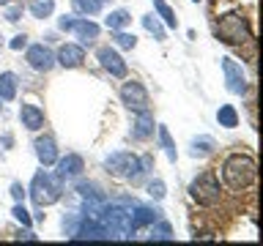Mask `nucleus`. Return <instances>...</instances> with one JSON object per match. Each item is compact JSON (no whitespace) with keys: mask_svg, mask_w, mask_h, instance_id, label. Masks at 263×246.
Masks as SVG:
<instances>
[{"mask_svg":"<svg viewBox=\"0 0 263 246\" xmlns=\"http://www.w3.org/2000/svg\"><path fill=\"white\" fill-rule=\"evenodd\" d=\"M11 197H14L16 202L25 200V189H22V183H11Z\"/></svg>","mask_w":263,"mask_h":246,"instance_id":"obj_32","label":"nucleus"},{"mask_svg":"<svg viewBox=\"0 0 263 246\" xmlns=\"http://www.w3.org/2000/svg\"><path fill=\"white\" fill-rule=\"evenodd\" d=\"M217 36H219V41H225V44H247V41L252 38V30H250V25H247V19L241 14L230 11L225 16H219Z\"/></svg>","mask_w":263,"mask_h":246,"instance_id":"obj_4","label":"nucleus"},{"mask_svg":"<svg viewBox=\"0 0 263 246\" xmlns=\"http://www.w3.org/2000/svg\"><path fill=\"white\" fill-rule=\"evenodd\" d=\"M33 148H36V156H39V161L44 164V167H52V164L58 161V145L49 134L39 137L36 142H33Z\"/></svg>","mask_w":263,"mask_h":246,"instance_id":"obj_14","label":"nucleus"},{"mask_svg":"<svg viewBox=\"0 0 263 246\" xmlns=\"http://www.w3.org/2000/svg\"><path fill=\"white\" fill-rule=\"evenodd\" d=\"M151 241H173V227L167 221H154L151 224Z\"/></svg>","mask_w":263,"mask_h":246,"instance_id":"obj_27","label":"nucleus"},{"mask_svg":"<svg viewBox=\"0 0 263 246\" xmlns=\"http://www.w3.org/2000/svg\"><path fill=\"white\" fill-rule=\"evenodd\" d=\"M20 16H22V8H20V6H8V8H6V19H8V22H16Z\"/></svg>","mask_w":263,"mask_h":246,"instance_id":"obj_31","label":"nucleus"},{"mask_svg":"<svg viewBox=\"0 0 263 246\" xmlns=\"http://www.w3.org/2000/svg\"><path fill=\"white\" fill-rule=\"evenodd\" d=\"M143 28L151 33V36L156 41H164V28H162V22H159V16H154V14H145L143 16Z\"/></svg>","mask_w":263,"mask_h":246,"instance_id":"obj_26","label":"nucleus"},{"mask_svg":"<svg viewBox=\"0 0 263 246\" xmlns=\"http://www.w3.org/2000/svg\"><path fill=\"white\" fill-rule=\"evenodd\" d=\"M6 3H8V0H0V6H6Z\"/></svg>","mask_w":263,"mask_h":246,"instance_id":"obj_34","label":"nucleus"},{"mask_svg":"<svg viewBox=\"0 0 263 246\" xmlns=\"http://www.w3.org/2000/svg\"><path fill=\"white\" fill-rule=\"evenodd\" d=\"M222 74H225V85L230 93L244 96L250 90V82H247V74L241 69V63H236L233 57H222Z\"/></svg>","mask_w":263,"mask_h":246,"instance_id":"obj_9","label":"nucleus"},{"mask_svg":"<svg viewBox=\"0 0 263 246\" xmlns=\"http://www.w3.org/2000/svg\"><path fill=\"white\" fill-rule=\"evenodd\" d=\"M20 120L28 131H39L44 126V112H41L36 104H22L20 107Z\"/></svg>","mask_w":263,"mask_h":246,"instance_id":"obj_16","label":"nucleus"},{"mask_svg":"<svg viewBox=\"0 0 263 246\" xmlns=\"http://www.w3.org/2000/svg\"><path fill=\"white\" fill-rule=\"evenodd\" d=\"M154 129H156V123H154V115L151 112H137V120L132 123V137L135 139H148V137H154Z\"/></svg>","mask_w":263,"mask_h":246,"instance_id":"obj_15","label":"nucleus"},{"mask_svg":"<svg viewBox=\"0 0 263 246\" xmlns=\"http://www.w3.org/2000/svg\"><path fill=\"white\" fill-rule=\"evenodd\" d=\"M214 148H217V142H214V137H195L192 145H189V156L192 159H209V156L214 153Z\"/></svg>","mask_w":263,"mask_h":246,"instance_id":"obj_18","label":"nucleus"},{"mask_svg":"<svg viewBox=\"0 0 263 246\" xmlns=\"http://www.w3.org/2000/svg\"><path fill=\"white\" fill-rule=\"evenodd\" d=\"M129 22H132V14L126 11V8H115V11H110V14H107V19H104V25L110 30H123Z\"/></svg>","mask_w":263,"mask_h":246,"instance_id":"obj_20","label":"nucleus"},{"mask_svg":"<svg viewBox=\"0 0 263 246\" xmlns=\"http://www.w3.org/2000/svg\"><path fill=\"white\" fill-rule=\"evenodd\" d=\"M85 60V47L82 44H63L55 55V63H61L63 69H77Z\"/></svg>","mask_w":263,"mask_h":246,"instance_id":"obj_13","label":"nucleus"},{"mask_svg":"<svg viewBox=\"0 0 263 246\" xmlns=\"http://www.w3.org/2000/svg\"><path fill=\"white\" fill-rule=\"evenodd\" d=\"M156 131H159V142H162V148H164V153H167V159L176 161V159H178V151H176V142H173L167 126H156Z\"/></svg>","mask_w":263,"mask_h":246,"instance_id":"obj_25","label":"nucleus"},{"mask_svg":"<svg viewBox=\"0 0 263 246\" xmlns=\"http://www.w3.org/2000/svg\"><path fill=\"white\" fill-rule=\"evenodd\" d=\"M58 28L74 33V36L80 38L82 47H85V44L90 47V44L99 38V25L90 22V19H85V16H63V19L58 22Z\"/></svg>","mask_w":263,"mask_h":246,"instance_id":"obj_6","label":"nucleus"},{"mask_svg":"<svg viewBox=\"0 0 263 246\" xmlns=\"http://www.w3.org/2000/svg\"><path fill=\"white\" fill-rule=\"evenodd\" d=\"M104 170L115 178H123V180H137L140 175L145 172V159L129 153V151H115L104 159Z\"/></svg>","mask_w":263,"mask_h":246,"instance_id":"obj_3","label":"nucleus"},{"mask_svg":"<svg viewBox=\"0 0 263 246\" xmlns=\"http://www.w3.org/2000/svg\"><path fill=\"white\" fill-rule=\"evenodd\" d=\"M192 3H200V0H192Z\"/></svg>","mask_w":263,"mask_h":246,"instance_id":"obj_36","label":"nucleus"},{"mask_svg":"<svg viewBox=\"0 0 263 246\" xmlns=\"http://www.w3.org/2000/svg\"><path fill=\"white\" fill-rule=\"evenodd\" d=\"M217 120H219V126H225V129H236V126H238V112H236V107L222 104L219 110H217Z\"/></svg>","mask_w":263,"mask_h":246,"instance_id":"obj_22","label":"nucleus"},{"mask_svg":"<svg viewBox=\"0 0 263 246\" xmlns=\"http://www.w3.org/2000/svg\"><path fill=\"white\" fill-rule=\"evenodd\" d=\"M55 11V0H30V14L36 19H47Z\"/></svg>","mask_w":263,"mask_h":246,"instance_id":"obj_24","label":"nucleus"},{"mask_svg":"<svg viewBox=\"0 0 263 246\" xmlns=\"http://www.w3.org/2000/svg\"><path fill=\"white\" fill-rule=\"evenodd\" d=\"M159 219V211L148 208V205H132V227L140 230L145 224H154V221Z\"/></svg>","mask_w":263,"mask_h":246,"instance_id":"obj_17","label":"nucleus"},{"mask_svg":"<svg viewBox=\"0 0 263 246\" xmlns=\"http://www.w3.org/2000/svg\"><path fill=\"white\" fill-rule=\"evenodd\" d=\"M0 98L3 101H14L16 98V74H11V71L0 74Z\"/></svg>","mask_w":263,"mask_h":246,"instance_id":"obj_19","label":"nucleus"},{"mask_svg":"<svg viewBox=\"0 0 263 246\" xmlns=\"http://www.w3.org/2000/svg\"><path fill=\"white\" fill-rule=\"evenodd\" d=\"M121 104L126 107V110L132 112H145L148 110V90L140 85V82L135 79H129V82H123L121 85Z\"/></svg>","mask_w":263,"mask_h":246,"instance_id":"obj_8","label":"nucleus"},{"mask_svg":"<svg viewBox=\"0 0 263 246\" xmlns=\"http://www.w3.org/2000/svg\"><path fill=\"white\" fill-rule=\"evenodd\" d=\"M102 6H104V0H71L74 14H80V16H93L102 11Z\"/></svg>","mask_w":263,"mask_h":246,"instance_id":"obj_21","label":"nucleus"},{"mask_svg":"<svg viewBox=\"0 0 263 246\" xmlns=\"http://www.w3.org/2000/svg\"><path fill=\"white\" fill-rule=\"evenodd\" d=\"M110 238L112 235L107 233V227L93 216H80L77 227L71 233V241H110Z\"/></svg>","mask_w":263,"mask_h":246,"instance_id":"obj_7","label":"nucleus"},{"mask_svg":"<svg viewBox=\"0 0 263 246\" xmlns=\"http://www.w3.org/2000/svg\"><path fill=\"white\" fill-rule=\"evenodd\" d=\"M219 180L211 175V172H203L197 175L192 183H189V197L200 205H217L219 202Z\"/></svg>","mask_w":263,"mask_h":246,"instance_id":"obj_5","label":"nucleus"},{"mask_svg":"<svg viewBox=\"0 0 263 246\" xmlns=\"http://www.w3.org/2000/svg\"><path fill=\"white\" fill-rule=\"evenodd\" d=\"M28 47V36H14L11 38V49H25Z\"/></svg>","mask_w":263,"mask_h":246,"instance_id":"obj_33","label":"nucleus"},{"mask_svg":"<svg viewBox=\"0 0 263 246\" xmlns=\"http://www.w3.org/2000/svg\"><path fill=\"white\" fill-rule=\"evenodd\" d=\"M55 164H58V178H61L63 183L77 180L82 175V170H85V161H82V156H77V153L63 156V159H58Z\"/></svg>","mask_w":263,"mask_h":246,"instance_id":"obj_11","label":"nucleus"},{"mask_svg":"<svg viewBox=\"0 0 263 246\" xmlns=\"http://www.w3.org/2000/svg\"><path fill=\"white\" fill-rule=\"evenodd\" d=\"M258 175V164L247 153H233L222 164V178L230 189H247Z\"/></svg>","mask_w":263,"mask_h":246,"instance_id":"obj_1","label":"nucleus"},{"mask_svg":"<svg viewBox=\"0 0 263 246\" xmlns=\"http://www.w3.org/2000/svg\"><path fill=\"white\" fill-rule=\"evenodd\" d=\"M154 8H156V14H159V19L167 25V28H178V19H176V11L164 3V0H151Z\"/></svg>","mask_w":263,"mask_h":246,"instance_id":"obj_23","label":"nucleus"},{"mask_svg":"<svg viewBox=\"0 0 263 246\" xmlns=\"http://www.w3.org/2000/svg\"><path fill=\"white\" fill-rule=\"evenodd\" d=\"M0 110H3V98H0Z\"/></svg>","mask_w":263,"mask_h":246,"instance_id":"obj_35","label":"nucleus"},{"mask_svg":"<svg viewBox=\"0 0 263 246\" xmlns=\"http://www.w3.org/2000/svg\"><path fill=\"white\" fill-rule=\"evenodd\" d=\"M96 60L102 63V69L104 71H110L112 77H126V60L118 55V49H112V47H99L96 49Z\"/></svg>","mask_w":263,"mask_h":246,"instance_id":"obj_10","label":"nucleus"},{"mask_svg":"<svg viewBox=\"0 0 263 246\" xmlns=\"http://www.w3.org/2000/svg\"><path fill=\"white\" fill-rule=\"evenodd\" d=\"M63 194V180L52 175V172H44L39 170L36 175H33V183H30V200L36 208H47V205H52L61 200Z\"/></svg>","mask_w":263,"mask_h":246,"instance_id":"obj_2","label":"nucleus"},{"mask_svg":"<svg viewBox=\"0 0 263 246\" xmlns=\"http://www.w3.org/2000/svg\"><path fill=\"white\" fill-rule=\"evenodd\" d=\"M11 213H14V219H16V221H22V227H30V221H33V219H30V213H28V208H25L22 202H16Z\"/></svg>","mask_w":263,"mask_h":246,"instance_id":"obj_30","label":"nucleus"},{"mask_svg":"<svg viewBox=\"0 0 263 246\" xmlns=\"http://www.w3.org/2000/svg\"><path fill=\"white\" fill-rule=\"evenodd\" d=\"M115 44H118L121 49H135L137 47V36L135 33H126V30H118L115 33Z\"/></svg>","mask_w":263,"mask_h":246,"instance_id":"obj_28","label":"nucleus"},{"mask_svg":"<svg viewBox=\"0 0 263 246\" xmlns=\"http://www.w3.org/2000/svg\"><path fill=\"white\" fill-rule=\"evenodd\" d=\"M28 63H30V69H36V71H49L55 66V52L49 47L44 44H33L28 47Z\"/></svg>","mask_w":263,"mask_h":246,"instance_id":"obj_12","label":"nucleus"},{"mask_svg":"<svg viewBox=\"0 0 263 246\" xmlns=\"http://www.w3.org/2000/svg\"><path fill=\"white\" fill-rule=\"evenodd\" d=\"M148 194H151L154 200H164V194H167L164 180H151V183H148Z\"/></svg>","mask_w":263,"mask_h":246,"instance_id":"obj_29","label":"nucleus"}]
</instances>
